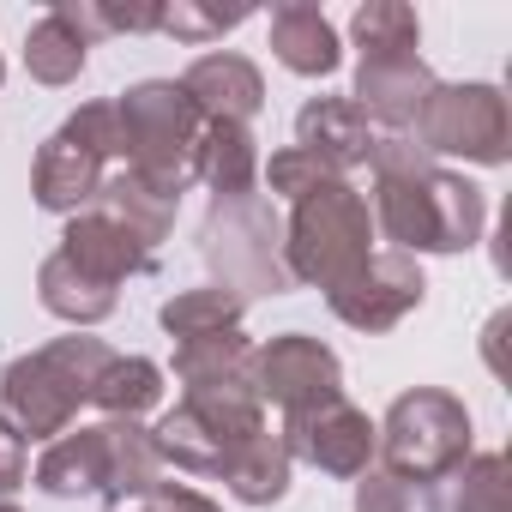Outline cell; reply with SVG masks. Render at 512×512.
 Listing matches in <instances>:
<instances>
[{
  "label": "cell",
  "mask_w": 512,
  "mask_h": 512,
  "mask_svg": "<svg viewBox=\"0 0 512 512\" xmlns=\"http://www.w3.org/2000/svg\"><path fill=\"white\" fill-rule=\"evenodd\" d=\"M422 296H428V278H422V266L410 260V253H368V260L338 284V290H326V308L344 320V326H356V332H392L404 314H416L422 308Z\"/></svg>",
  "instance_id": "cell-11"
},
{
  "label": "cell",
  "mask_w": 512,
  "mask_h": 512,
  "mask_svg": "<svg viewBox=\"0 0 512 512\" xmlns=\"http://www.w3.org/2000/svg\"><path fill=\"white\" fill-rule=\"evenodd\" d=\"M25 476H31V440L0 416V494H13V488H25Z\"/></svg>",
  "instance_id": "cell-33"
},
{
  "label": "cell",
  "mask_w": 512,
  "mask_h": 512,
  "mask_svg": "<svg viewBox=\"0 0 512 512\" xmlns=\"http://www.w3.org/2000/svg\"><path fill=\"white\" fill-rule=\"evenodd\" d=\"M253 386H260V404H278L284 416H296V410H314L326 398H344V362L320 338L284 332L253 362Z\"/></svg>",
  "instance_id": "cell-12"
},
{
  "label": "cell",
  "mask_w": 512,
  "mask_h": 512,
  "mask_svg": "<svg viewBox=\"0 0 512 512\" xmlns=\"http://www.w3.org/2000/svg\"><path fill=\"white\" fill-rule=\"evenodd\" d=\"M272 55L296 73V79H326L338 73L344 49H338V31L320 7H308V0H290V7L272 13Z\"/></svg>",
  "instance_id": "cell-21"
},
{
  "label": "cell",
  "mask_w": 512,
  "mask_h": 512,
  "mask_svg": "<svg viewBox=\"0 0 512 512\" xmlns=\"http://www.w3.org/2000/svg\"><path fill=\"white\" fill-rule=\"evenodd\" d=\"M193 181H205L211 199H247V193H260V139H253V127L205 121Z\"/></svg>",
  "instance_id": "cell-20"
},
{
  "label": "cell",
  "mask_w": 512,
  "mask_h": 512,
  "mask_svg": "<svg viewBox=\"0 0 512 512\" xmlns=\"http://www.w3.org/2000/svg\"><path fill=\"white\" fill-rule=\"evenodd\" d=\"M410 139L428 157H464V163L500 169L512 157V115H506L500 85H482V79H470V85H434Z\"/></svg>",
  "instance_id": "cell-8"
},
{
  "label": "cell",
  "mask_w": 512,
  "mask_h": 512,
  "mask_svg": "<svg viewBox=\"0 0 512 512\" xmlns=\"http://www.w3.org/2000/svg\"><path fill=\"white\" fill-rule=\"evenodd\" d=\"M380 434V470L392 476H410V482H440L452 476L470 452H476V428H470V410L464 398L440 392V386H416V392H398L386 422H374Z\"/></svg>",
  "instance_id": "cell-6"
},
{
  "label": "cell",
  "mask_w": 512,
  "mask_h": 512,
  "mask_svg": "<svg viewBox=\"0 0 512 512\" xmlns=\"http://www.w3.org/2000/svg\"><path fill=\"white\" fill-rule=\"evenodd\" d=\"M290 452H284V440H278V428L266 422L260 434H247L235 452H229V464H223V488L241 500V506H278L284 494H290Z\"/></svg>",
  "instance_id": "cell-22"
},
{
  "label": "cell",
  "mask_w": 512,
  "mask_h": 512,
  "mask_svg": "<svg viewBox=\"0 0 512 512\" xmlns=\"http://www.w3.org/2000/svg\"><path fill=\"white\" fill-rule=\"evenodd\" d=\"M350 37L362 55H410L422 43V19L404 7V0H368L350 19Z\"/></svg>",
  "instance_id": "cell-28"
},
{
  "label": "cell",
  "mask_w": 512,
  "mask_h": 512,
  "mask_svg": "<svg viewBox=\"0 0 512 512\" xmlns=\"http://www.w3.org/2000/svg\"><path fill=\"white\" fill-rule=\"evenodd\" d=\"M374 223L398 253H464L488 229V193L440 169L410 133H374Z\"/></svg>",
  "instance_id": "cell-1"
},
{
  "label": "cell",
  "mask_w": 512,
  "mask_h": 512,
  "mask_svg": "<svg viewBox=\"0 0 512 512\" xmlns=\"http://www.w3.org/2000/svg\"><path fill=\"white\" fill-rule=\"evenodd\" d=\"M0 79H7V61H0Z\"/></svg>",
  "instance_id": "cell-36"
},
{
  "label": "cell",
  "mask_w": 512,
  "mask_h": 512,
  "mask_svg": "<svg viewBox=\"0 0 512 512\" xmlns=\"http://www.w3.org/2000/svg\"><path fill=\"white\" fill-rule=\"evenodd\" d=\"M37 488H43V494H55V500L103 494V488H109V422L55 434V440H49V452L37 458Z\"/></svg>",
  "instance_id": "cell-19"
},
{
  "label": "cell",
  "mask_w": 512,
  "mask_h": 512,
  "mask_svg": "<svg viewBox=\"0 0 512 512\" xmlns=\"http://www.w3.org/2000/svg\"><path fill=\"white\" fill-rule=\"evenodd\" d=\"M253 362H260V344H253L241 326H235V332H217V338L175 344V380H181V398H247V404H260V386H253Z\"/></svg>",
  "instance_id": "cell-14"
},
{
  "label": "cell",
  "mask_w": 512,
  "mask_h": 512,
  "mask_svg": "<svg viewBox=\"0 0 512 512\" xmlns=\"http://www.w3.org/2000/svg\"><path fill=\"white\" fill-rule=\"evenodd\" d=\"M266 428V404L247 398H181L175 410H163V422L151 428L157 458L187 470V476H223L229 452Z\"/></svg>",
  "instance_id": "cell-9"
},
{
  "label": "cell",
  "mask_w": 512,
  "mask_h": 512,
  "mask_svg": "<svg viewBox=\"0 0 512 512\" xmlns=\"http://www.w3.org/2000/svg\"><path fill=\"white\" fill-rule=\"evenodd\" d=\"M91 211L115 217V223L145 247V253H157V241H169V229H175L181 199H169V193L145 187L133 169H109V181H103V193H97V205H91Z\"/></svg>",
  "instance_id": "cell-23"
},
{
  "label": "cell",
  "mask_w": 512,
  "mask_h": 512,
  "mask_svg": "<svg viewBox=\"0 0 512 512\" xmlns=\"http://www.w3.org/2000/svg\"><path fill=\"white\" fill-rule=\"evenodd\" d=\"M163 7H97V25L103 31H157Z\"/></svg>",
  "instance_id": "cell-34"
},
{
  "label": "cell",
  "mask_w": 512,
  "mask_h": 512,
  "mask_svg": "<svg viewBox=\"0 0 512 512\" xmlns=\"http://www.w3.org/2000/svg\"><path fill=\"white\" fill-rule=\"evenodd\" d=\"M260 181L278 193V199H308L320 181H332V169L320 163V157H308L302 145H284V151H272V163H260Z\"/></svg>",
  "instance_id": "cell-30"
},
{
  "label": "cell",
  "mask_w": 512,
  "mask_h": 512,
  "mask_svg": "<svg viewBox=\"0 0 512 512\" xmlns=\"http://www.w3.org/2000/svg\"><path fill=\"white\" fill-rule=\"evenodd\" d=\"M434 85H440V79H434V67H428L416 49H410V55H362L350 103H356V115H362L368 127L410 133Z\"/></svg>",
  "instance_id": "cell-13"
},
{
  "label": "cell",
  "mask_w": 512,
  "mask_h": 512,
  "mask_svg": "<svg viewBox=\"0 0 512 512\" xmlns=\"http://www.w3.org/2000/svg\"><path fill=\"white\" fill-rule=\"evenodd\" d=\"M97 37H103L97 7H85V0H79V7H73V0L49 7V13L31 25V37H25V67H31V79H37V85H73V79L85 73Z\"/></svg>",
  "instance_id": "cell-16"
},
{
  "label": "cell",
  "mask_w": 512,
  "mask_h": 512,
  "mask_svg": "<svg viewBox=\"0 0 512 512\" xmlns=\"http://www.w3.org/2000/svg\"><path fill=\"white\" fill-rule=\"evenodd\" d=\"M446 482H452V494L440 500V512H512L506 452H470Z\"/></svg>",
  "instance_id": "cell-27"
},
{
  "label": "cell",
  "mask_w": 512,
  "mask_h": 512,
  "mask_svg": "<svg viewBox=\"0 0 512 512\" xmlns=\"http://www.w3.org/2000/svg\"><path fill=\"white\" fill-rule=\"evenodd\" d=\"M0 512H19V506H7V500H0Z\"/></svg>",
  "instance_id": "cell-35"
},
{
  "label": "cell",
  "mask_w": 512,
  "mask_h": 512,
  "mask_svg": "<svg viewBox=\"0 0 512 512\" xmlns=\"http://www.w3.org/2000/svg\"><path fill=\"white\" fill-rule=\"evenodd\" d=\"M374 253V211L368 199L332 175L320 181L308 199L290 205V223H284V266H290V284H314V290H338L362 260Z\"/></svg>",
  "instance_id": "cell-4"
},
{
  "label": "cell",
  "mask_w": 512,
  "mask_h": 512,
  "mask_svg": "<svg viewBox=\"0 0 512 512\" xmlns=\"http://www.w3.org/2000/svg\"><path fill=\"white\" fill-rule=\"evenodd\" d=\"M356 512H440V494L428 482H410L392 470H362L356 476Z\"/></svg>",
  "instance_id": "cell-29"
},
{
  "label": "cell",
  "mask_w": 512,
  "mask_h": 512,
  "mask_svg": "<svg viewBox=\"0 0 512 512\" xmlns=\"http://www.w3.org/2000/svg\"><path fill=\"white\" fill-rule=\"evenodd\" d=\"M278 440H284L290 458H302V464H314L326 476H344V482H356L362 470H374V452H380V434H374L368 410H356L350 398H326L314 410L284 416Z\"/></svg>",
  "instance_id": "cell-10"
},
{
  "label": "cell",
  "mask_w": 512,
  "mask_h": 512,
  "mask_svg": "<svg viewBox=\"0 0 512 512\" xmlns=\"http://www.w3.org/2000/svg\"><path fill=\"white\" fill-rule=\"evenodd\" d=\"M103 512H223L217 500H205L199 488H181V482H157L145 494H127V500H109Z\"/></svg>",
  "instance_id": "cell-32"
},
{
  "label": "cell",
  "mask_w": 512,
  "mask_h": 512,
  "mask_svg": "<svg viewBox=\"0 0 512 512\" xmlns=\"http://www.w3.org/2000/svg\"><path fill=\"white\" fill-rule=\"evenodd\" d=\"M37 296H43V308L55 314V320H67V326H97V320H109L115 314V302H121V290H103V284H91L85 272H73L61 253H49L43 260V272H37Z\"/></svg>",
  "instance_id": "cell-24"
},
{
  "label": "cell",
  "mask_w": 512,
  "mask_h": 512,
  "mask_svg": "<svg viewBox=\"0 0 512 512\" xmlns=\"http://www.w3.org/2000/svg\"><path fill=\"white\" fill-rule=\"evenodd\" d=\"M241 296L223 290V284H199V290H181L157 308V326L175 338V344H193V338H217V332H235L241 326Z\"/></svg>",
  "instance_id": "cell-25"
},
{
  "label": "cell",
  "mask_w": 512,
  "mask_h": 512,
  "mask_svg": "<svg viewBox=\"0 0 512 512\" xmlns=\"http://www.w3.org/2000/svg\"><path fill=\"white\" fill-rule=\"evenodd\" d=\"M241 19H247V13H205V7H193V0H175V7H163L157 31H169V37H181V43H211V37L235 31Z\"/></svg>",
  "instance_id": "cell-31"
},
{
  "label": "cell",
  "mask_w": 512,
  "mask_h": 512,
  "mask_svg": "<svg viewBox=\"0 0 512 512\" xmlns=\"http://www.w3.org/2000/svg\"><path fill=\"white\" fill-rule=\"evenodd\" d=\"M175 85L193 97V109H199L205 121H235V127H247L253 115H260V103H266V79H260V67H253L247 55H229V49L199 55Z\"/></svg>",
  "instance_id": "cell-17"
},
{
  "label": "cell",
  "mask_w": 512,
  "mask_h": 512,
  "mask_svg": "<svg viewBox=\"0 0 512 512\" xmlns=\"http://www.w3.org/2000/svg\"><path fill=\"white\" fill-rule=\"evenodd\" d=\"M115 115H121V169L181 199L193 187V163L205 139V115L193 109V97L175 79H139L115 97Z\"/></svg>",
  "instance_id": "cell-3"
},
{
  "label": "cell",
  "mask_w": 512,
  "mask_h": 512,
  "mask_svg": "<svg viewBox=\"0 0 512 512\" xmlns=\"http://www.w3.org/2000/svg\"><path fill=\"white\" fill-rule=\"evenodd\" d=\"M91 404L103 410V422H139L145 410L163 404V368L151 356H115L91 392Z\"/></svg>",
  "instance_id": "cell-26"
},
{
  "label": "cell",
  "mask_w": 512,
  "mask_h": 512,
  "mask_svg": "<svg viewBox=\"0 0 512 512\" xmlns=\"http://www.w3.org/2000/svg\"><path fill=\"white\" fill-rule=\"evenodd\" d=\"M109 163H121V115H115V103H79L49 133V145L37 151L31 193H37L43 211L79 217V211L97 205V193L109 181Z\"/></svg>",
  "instance_id": "cell-7"
},
{
  "label": "cell",
  "mask_w": 512,
  "mask_h": 512,
  "mask_svg": "<svg viewBox=\"0 0 512 512\" xmlns=\"http://www.w3.org/2000/svg\"><path fill=\"white\" fill-rule=\"evenodd\" d=\"M55 253H61L73 272H85L91 284H103V290H121L133 272L151 266V253H145L115 217H103V211H79V217H67Z\"/></svg>",
  "instance_id": "cell-15"
},
{
  "label": "cell",
  "mask_w": 512,
  "mask_h": 512,
  "mask_svg": "<svg viewBox=\"0 0 512 512\" xmlns=\"http://www.w3.org/2000/svg\"><path fill=\"white\" fill-rule=\"evenodd\" d=\"M199 253L217 272L223 290L247 296H290V266H284V223L278 211L247 193V199H211L205 223H199Z\"/></svg>",
  "instance_id": "cell-5"
},
{
  "label": "cell",
  "mask_w": 512,
  "mask_h": 512,
  "mask_svg": "<svg viewBox=\"0 0 512 512\" xmlns=\"http://www.w3.org/2000/svg\"><path fill=\"white\" fill-rule=\"evenodd\" d=\"M115 362V350L103 338H55L19 362H7V374H0V416H7L25 440H55L73 428L79 404H91L103 368Z\"/></svg>",
  "instance_id": "cell-2"
},
{
  "label": "cell",
  "mask_w": 512,
  "mask_h": 512,
  "mask_svg": "<svg viewBox=\"0 0 512 512\" xmlns=\"http://www.w3.org/2000/svg\"><path fill=\"white\" fill-rule=\"evenodd\" d=\"M296 145H302L308 157H320L332 175L350 181V169H362V163L374 157V127L356 115L350 97H314V103H302V115H296Z\"/></svg>",
  "instance_id": "cell-18"
}]
</instances>
